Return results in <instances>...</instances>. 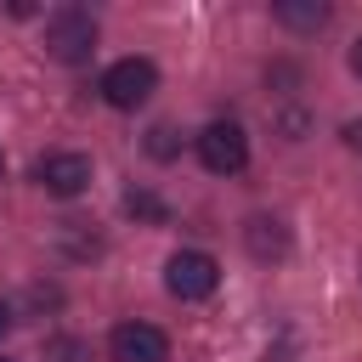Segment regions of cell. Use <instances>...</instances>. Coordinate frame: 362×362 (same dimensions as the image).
<instances>
[{
    "label": "cell",
    "instance_id": "2e32d148",
    "mask_svg": "<svg viewBox=\"0 0 362 362\" xmlns=\"http://www.w3.org/2000/svg\"><path fill=\"white\" fill-rule=\"evenodd\" d=\"M0 362H11V356H0Z\"/></svg>",
    "mask_w": 362,
    "mask_h": 362
},
{
    "label": "cell",
    "instance_id": "7a4b0ae2",
    "mask_svg": "<svg viewBox=\"0 0 362 362\" xmlns=\"http://www.w3.org/2000/svg\"><path fill=\"white\" fill-rule=\"evenodd\" d=\"M215 283H221V266H215V255H204V249H175V255L164 260V288H170L175 300H209Z\"/></svg>",
    "mask_w": 362,
    "mask_h": 362
},
{
    "label": "cell",
    "instance_id": "7c38bea8",
    "mask_svg": "<svg viewBox=\"0 0 362 362\" xmlns=\"http://www.w3.org/2000/svg\"><path fill=\"white\" fill-rule=\"evenodd\" d=\"M345 147H356V153H362V119H351V124H345Z\"/></svg>",
    "mask_w": 362,
    "mask_h": 362
},
{
    "label": "cell",
    "instance_id": "5b68a950",
    "mask_svg": "<svg viewBox=\"0 0 362 362\" xmlns=\"http://www.w3.org/2000/svg\"><path fill=\"white\" fill-rule=\"evenodd\" d=\"M34 181L51 192V198H79L90 187V158L85 153H45L34 164Z\"/></svg>",
    "mask_w": 362,
    "mask_h": 362
},
{
    "label": "cell",
    "instance_id": "9a60e30c",
    "mask_svg": "<svg viewBox=\"0 0 362 362\" xmlns=\"http://www.w3.org/2000/svg\"><path fill=\"white\" fill-rule=\"evenodd\" d=\"M0 170H6V158H0Z\"/></svg>",
    "mask_w": 362,
    "mask_h": 362
},
{
    "label": "cell",
    "instance_id": "8fae6325",
    "mask_svg": "<svg viewBox=\"0 0 362 362\" xmlns=\"http://www.w3.org/2000/svg\"><path fill=\"white\" fill-rule=\"evenodd\" d=\"M45 356H51V362H79V356H85V345H79V339H51V345H45Z\"/></svg>",
    "mask_w": 362,
    "mask_h": 362
},
{
    "label": "cell",
    "instance_id": "5bb4252c",
    "mask_svg": "<svg viewBox=\"0 0 362 362\" xmlns=\"http://www.w3.org/2000/svg\"><path fill=\"white\" fill-rule=\"evenodd\" d=\"M351 74H356V79H362V40H356V45H351Z\"/></svg>",
    "mask_w": 362,
    "mask_h": 362
},
{
    "label": "cell",
    "instance_id": "6da1fadb",
    "mask_svg": "<svg viewBox=\"0 0 362 362\" xmlns=\"http://www.w3.org/2000/svg\"><path fill=\"white\" fill-rule=\"evenodd\" d=\"M45 51H51L57 62H68V68L90 62V51H96V17H90L85 6L51 11V17H45Z\"/></svg>",
    "mask_w": 362,
    "mask_h": 362
},
{
    "label": "cell",
    "instance_id": "30bf717a",
    "mask_svg": "<svg viewBox=\"0 0 362 362\" xmlns=\"http://www.w3.org/2000/svg\"><path fill=\"white\" fill-rule=\"evenodd\" d=\"M147 153H153V158H175V130H170V124H153V130H147Z\"/></svg>",
    "mask_w": 362,
    "mask_h": 362
},
{
    "label": "cell",
    "instance_id": "8992f818",
    "mask_svg": "<svg viewBox=\"0 0 362 362\" xmlns=\"http://www.w3.org/2000/svg\"><path fill=\"white\" fill-rule=\"evenodd\" d=\"M107 356H113V362H164V356H170V339H164V328H153V322H119V328L107 334Z\"/></svg>",
    "mask_w": 362,
    "mask_h": 362
},
{
    "label": "cell",
    "instance_id": "4fadbf2b",
    "mask_svg": "<svg viewBox=\"0 0 362 362\" xmlns=\"http://www.w3.org/2000/svg\"><path fill=\"white\" fill-rule=\"evenodd\" d=\"M11 322H17V317H11V305H6V300H0V339H6V334H11Z\"/></svg>",
    "mask_w": 362,
    "mask_h": 362
},
{
    "label": "cell",
    "instance_id": "ba28073f",
    "mask_svg": "<svg viewBox=\"0 0 362 362\" xmlns=\"http://www.w3.org/2000/svg\"><path fill=\"white\" fill-rule=\"evenodd\" d=\"M272 17H277L283 28H300V34H317V28L328 23V6H322V0H277V6H272Z\"/></svg>",
    "mask_w": 362,
    "mask_h": 362
},
{
    "label": "cell",
    "instance_id": "277c9868",
    "mask_svg": "<svg viewBox=\"0 0 362 362\" xmlns=\"http://www.w3.org/2000/svg\"><path fill=\"white\" fill-rule=\"evenodd\" d=\"M198 158H204V170H215V175H238V170L249 164V136H243V124H232V119L204 124V130H198Z\"/></svg>",
    "mask_w": 362,
    "mask_h": 362
},
{
    "label": "cell",
    "instance_id": "9c48e42d",
    "mask_svg": "<svg viewBox=\"0 0 362 362\" xmlns=\"http://www.w3.org/2000/svg\"><path fill=\"white\" fill-rule=\"evenodd\" d=\"M124 209H130L136 221H170V209H164L147 187H130V192H124Z\"/></svg>",
    "mask_w": 362,
    "mask_h": 362
},
{
    "label": "cell",
    "instance_id": "3957f363",
    "mask_svg": "<svg viewBox=\"0 0 362 362\" xmlns=\"http://www.w3.org/2000/svg\"><path fill=\"white\" fill-rule=\"evenodd\" d=\"M153 90H158V68H153L147 57H119V62L102 74V102H107V107H141Z\"/></svg>",
    "mask_w": 362,
    "mask_h": 362
},
{
    "label": "cell",
    "instance_id": "52a82bcc",
    "mask_svg": "<svg viewBox=\"0 0 362 362\" xmlns=\"http://www.w3.org/2000/svg\"><path fill=\"white\" fill-rule=\"evenodd\" d=\"M243 243H249L255 260H283V255H288V226L272 221V215H255V221L243 226Z\"/></svg>",
    "mask_w": 362,
    "mask_h": 362
}]
</instances>
